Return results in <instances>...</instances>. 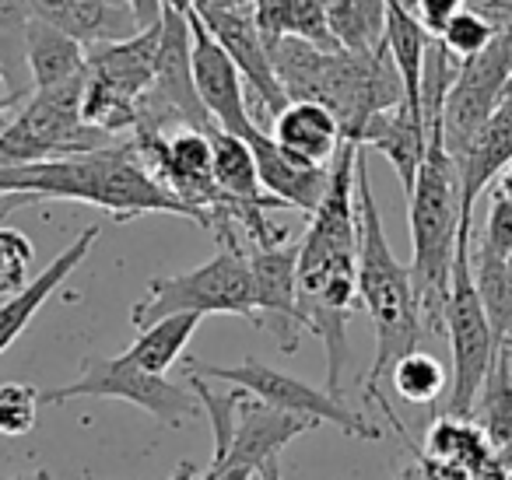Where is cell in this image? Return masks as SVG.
Instances as JSON below:
<instances>
[{
	"label": "cell",
	"instance_id": "obj_1",
	"mask_svg": "<svg viewBox=\"0 0 512 480\" xmlns=\"http://www.w3.org/2000/svg\"><path fill=\"white\" fill-rule=\"evenodd\" d=\"M39 200L92 204L120 225L141 214H176L204 228V218L193 207H186L151 176L134 141L106 144L67 158H46V162L0 165V214Z\"/></svg>",
	"mask_w": 512,
	"mask_h": 480
},
{
	"label": "cell",
	"instance_id": "obj_2",
	"mask_svg": "<svg viewBox=\"0 0 512 480\" xmlns=\"http://www.w3.org/2000/svg\"><path fill=\"white\" fill-rule=\"evenodd\" d=\"M355 204H358V302L376 326V358L365 375L369 396H379V379L393 372L400 358L418 351L421 340V309L414 295L411 267L393 256L383 232L376 197H372L369 162L365 148L358 151L355 169Z\"/></svg>",
	"mask_w": 512,
	"mask_h": 480
},
{
	"label": "cell",
	"instance_id": "obj_3",
	"mask_svg": "<svg viewBox=\"0 0 512 480\" xmlns=\"http://www.w3.org/2000/svg\"><path fill=\"white\" fill-rule=\"evenodd\" d=\"M407 221H411V281L421 323L435 333H446L449 277H453L460 225L467 218H463L460 165L442 141V123L428 130L425 162L407 197Z\"/></svg>",
	"mask_w": 512,
	"mask_h": 480
},
{
	"label": "cell",
	"instance_id": "obj_4",
	"mask_svg": "<svg viewBox=\"0 0 512 480\" xmlns=\"http://www.w3.org/2000/svg\"><path fill=\"white\" fill-rule=\"evenodd\" d=\"M221 249L197 270L162 274L148 281V295L130 309V323L148 330L151 323L179 312L193 316H246L253 319V274H249V249L242 246L232 221L218 225Z\"/></svg>",
	"mask_w": 512,
	"mask_h": 480
},
{
	"label": "cell",
	"instance_id": "obj_5",
	"mask_svg": "<svg viewBox=\"0 0 512 480\" xmlns=\"http://www.w3.org/2000/svg\"><path fill=\"white\" fill-rule=\"evenodd\" d=\"M470 235H474V221H463L446 298V337L449 354H453V386H449L446 417H453V421H467L474 414V403L481 396V386L488 379V368L498 351V337L491 330L488 309H484L481 291L474 284Z\"/></svg>",
	"mask_w": 512,
	"mask_h": 480
},
{
	"label": "cell",
	"instance_id": "obj_6",
	"mask_svg": "<svg viewBox=\"0 0 512 480\" xmlns=\"http://www.w3.org/2000/svg\"><path fill=\"white\" fill-rule=\"evenodd\" d=\"M162 25H148L120 43L88 46L85 123L99 134H134L141 102L155 85V57Z\"/></svg>",
	"mask_w": 512,
	"mask_h": 480
},
{
	"label": "cell",
	"instance_id": "obj_7",
	"mask_svg": "<svg viewBox=\"0 0 512 480\" xmlns=\"http://www.w3.org/2000/svg\"><path fill=\"white\" fill-rule=\"evenodd\" d=\"M88 67L43 92H32L22 113L0 134V165H29L106 148V134L85 123Z\"/></svg>",
	"mask_w": 512,
	"mask_h": 480
},
{
	"label": "cell",
	"instance_id": "obj_8",
	"mask_svg": "<svg viewBox=\"0 0 512 480\" xmlns=\"http://www.w3.org/2000/svg\"><path fill=\"white\" fill-rule=\"evenodd\" d=\"M78 396H99V400H127L134 407L148 410L155 421L169 424V428H183V424L204 417L197 393L179 382H169L165 375H151L144 368L130 365L123 354L116 358H88L85 372L67 386L43 389L46 407H60Z\"/></svg>",
	"mask_w": 512,
	"mask_h": 480
},
{
	"label": "cell",
	"instance_id": "obj_9",
	"mask_svg": "<svg viewBox=\"0 0 512 480\" xmlns=\"http://www.w3.org/2000/svg\"><path fill=\"white\" fill-rule=\"evenodd\" d=\"M186 372L200 375V379H218V382H228V386H239V389H246V393L260 396L264 403H271V407L288 410V414L306 417V421H316V424H334L344 435L362 438V442H379V438H383V431H379L369 417L344 407L341 396L309 386V382L295 379V375H288V372H278V368L264 365V361L253 358V354L242 358L239 365H228V368L190 361Z\"/></svg>",
	"mask_w": 512,
	"mask_h": 480
},
{
	"label": "cell",
	"instance_id": "obj_10",
	"mask_svg": "<svg viewBox=\"0 0 512 480\" xmlns=\"http://www.w3.org/2000/svg\"><path fill=\"white\" fill-rule=\"evenodd\" d=\"M512 78V22L498 25L495 39L477 57L463 60L453 88L442 106V141L449 155L460 158L474 134L505 102V85Z\"/></svg>",
	"mask_w": 512,
	"mask_h": 480
},
{
	"label": "cell",
	"instance_id": "obj_11",
	"mask_svg": "<svg viewBox=\"0 0 512 480\" xmlns=\"http://www.w3.org/2000/svg\"><path fill=\"white\" fill-rule=\"evenodd\" d=\"M162 36H158V57H155V85L141 102V120L137 130H162L165 123L179 120L190 130H211L204 102L193 85V43H190V18L162 8Z\"/></svg>",
	"mask_w": 512,
	"mask_h": 480
},
{
	"label": "cell",
	"instance_id": "obj_12",
	"mask_svg": "<svg viewBox=\"0 0 512 480\" xmlns=\"http://www.w3.org/2000/svg\"><path fill=\"white\" fill-rule=\"evenodd\" d=\"M193 11L221 43V50L232 57V64L239 67L242 81H246V99L256 102V116H267L271 123L278 120L288 109V95L274 74L271 50L260 39L249 0H221V4L218 0H197Z\"/></svg>",
	"mask_w": 512,
	"mask_h": 480
},
{
	"label": "cell",
	"instance_id": "obj_13",
	"mask_svg": "<svg viewBox=\"0 0 512 480\" xmlns=\"http://www.w3.org/2000/svg\"><path fill=\"white\" fill-rule=\"evenodd\" d=\"M253 274V323L278 344V351L295 354L306 333L299 305V242L256 249L249 246Z\"/></svg>",
	"mask_w": 512,
	"mask_h": 480
},
{
	"label": "cell",
	"instance_id": "obj_14",
	"mask_svg": "<svg viewBox=\"0 0 512 480\" xmlns=\"http://www.w3.org/2000/svg\"><path fill=\"white\" fill-rule=\"evenodd\" d=\"M190 43H193V85L204 102L207 116L218 130L235 134L246 141L253 134L256 120L249 116V99H246V81H242L239 67L232 64L218 39L207 32V25L200 22L197 11H190Z\"/></svg>",
	"mask_w": 512,
	"mask_h": 480
},
{
	"label": "cell",
	"instance_id": "obj_15",
	"mask_svg": "<svg viewBox=\"0 0 512 480\" xmlns=\"http://www.w3.org/2000/svg\"><path fill=\"white\" fill-rule=\"evenodd\" d=\"M316 421H306V417H295L288 410H278L271 403H264L260 396L246 393L242 389V400L235 407V428H232V442H228V452L221 463L207 466L211 473L225 470V466H242V470H253L260 477L267 463L281 456L292 438L313 431Z\"/></svg>",
	"mask_w": 512,
	"mask_h": 480
},
{
	"label": "cell",
	"instance_id": "obj_16",
	"mask_svg": "<svg viewBox=\"0 0 512 480\" xmlns=\"http://www.w3.org/2000/svg\"><path fill=\"white\" fill-rule=\"evenodd\" d=\"M256 158V172L260 183L271 197H278L288 211L313 214L320 207L323 193L330 186V165H306L295 155H288L267 130L253 127V134L246 137Z\"/></svg>",
	"mask_w": 512,
	"mask_h": 480
},
{
	"label": "cell",
	"instance_id": "obj_17",
	"mask_svg": "<svg viewBox=\"0 0 512 480\" xmlns=\"http://www.w3.org/2000/svg\"><path fill=\"white\" fill-rule=\"evenodd\" d=\"M32 18L57 25L81 46L120 43L141 32L127 0H29Z\"/></svg>",
	"mask_w": 512,
	"mask_h": 480
},
{
	"label": "cell",
	"instance_id": "obj_18",
	"mask_svg": "<svg viewBox=\"0 0 512 480\" xmlns=\"http://www.w3.org/2000/svg\"><path fill=\"white\" fill-rule=\"evenodd\" d=\"M95 242H99V225H88L85 232H81L78 239H74L71 246H67L64 253H60L57 260L43 270V274L32 277V284L22 291V295L8 298V302L0 305V354L8 351V347L15 344L25 330H29V323L36 319V312L43 309V305L50 302L53 291H57L60 284H64L67 277H71L74 270L88 260V253H92Z\"/></svg>",
	"mask_w": 512,
	"mask_h": 480
},
{
	"label": "cell",
	"instance_id": "obj_19",
	"mask_svg": "<svg viewBox=\"0 0 512 480\" xmlns=\"http://www.w3.org/2000/svg\"><path fill=\"white\" fill-rule=\"evenodd\" d=\"M460 186H463V218L474 221V204L498 176L512 165V99L491 113V120L474 134L460 158Z\"/></svg>",
	"mask_w": 512,
	"mask_h": 480
},
{
	"label": "cell",
	"instance_id": "obj_20",
	"mask_svg": "<svg viewBox=\"0 0 512 480\" xmlns=\"http://www.w3.org/2000/svg\"><path fill=\"white\" fill-rule=\"evenodd\" d=\"M358 144L379 151V155L393 165V172L400 176V186H404V193L411 197L414 183H418V169H421V162H425V151H428L425 120H421L418 113H411L407 102H400V106L372 116L369 127H365L362 137H358Z\"/></svg>",
	"mask_w": 512,
	"mask_h": 480
},
{
	"label": "cell",
	"instance_id": "obj_21",
	"mask_svg": "<svg viewBox=\"0 0 512 480\" xmlns=\"http://www.w3.org/2000/svg\"><path fill=\"white\" fill-rule=\"evenodd\" d=\"M271 137L306 165H330L344 144L341 123L320 102H288L285 113L271 123Z\"/></svg>",
	"mask_w": 512,
	"mask_h": 480
},
{
	"label": "cell",
	"instance_id": "obj_22",
	"mask_svg": "<svg viewBox=\"0 0 512 480\" xmlns=\"http://www.w3.org/2000/svg\"><path fill=\"white\" fill-rule=\"evenodd\" d=\"M432 32L418 22L407 0H386V50L397 67L400 81H404L407 109L421 116V78H425V57L432 46ZM425 120V116H421Z\"/></svg>",
	"mask_w": 512,
	"mask_h": 480
},
{
	"label": "cell",
	"instance_id": "obj_23",
	"mask_svg": "<svg viewBox=\"0 0 512 480\" xmlns=\"http://www.w3.org/2000/svg\"><path fill=\"white\" fill-rule=\"evenodd\" d=\"M25 64H29L32 92H43L60 81L74 78L85 71L88 46H81L78 39H71L67 32H60L57 25L43 22V18H29L25 22Z\"/></svg>",
	"mask_w": 512,
	"mask_h": 480
},
{
	"label": "cell",
	"instance_id": "obj_24",
	"mask_svg": "<svg viewBox=\"0 0 512 480\" xmlns=\"http://www.w3.org/2000/svg\"><path fill=\"white\" fill-rule=\"evenodd\" d=\"M200 319L204 316H193V312H179V316L158 319V323H151L148 330L137 333V340L123 351V358L151 375H165L179 361V354H183V347L190 344L193 333H197Z\"/></svg>",
	"mask_w": 512,
	"mask_h": 480
},
{
	"label": "cell",
	"instance_id": "obj_25",
	"mask_svg": "<svg viewBox=\"0 0 512 480\" xmlns=\"http://www.w3.org/2000/svg\"><path fill=\"white\" fill-rule=\"evenodd\" d=\"M474 410L481 414L484 438L498 452H509L512 449V347L509 344H498L495 361H491L488 379H484Z\"/></svg>",
	"mask_w": 512,
	"mask_h": 480
},
{
	"label": "cell",
	"instance_id": "obj_26",
	"mask_svg": "<svg viewBox=\"0 0 512 480\" xmlns=\"http://www.w3.org/2000/svg\"><path fill=\"white\" fill-rule=\"evenodd\" d=\"M327 22L341 50L376 53L386 36V0H327Z\"/></svg>",
	"mask_w": 512,
	"mask_h": 480
},
{
	"label": "cell",
	"instance_id": "obj_27",
	"mask_svg": "<svg viewBox=\"0 0 512 480\" xmlns=\"http://www.w3.org/2000/svg\"><path fill=\"white\" fill-rule=\"evenodd\" d=\"M393 379V389L404 396L407 403H432L442 396L446 389V368H442L439 358L432 354H421V351H411L407 358H400L390 372Z\"/></svg>",
	"mask_w": 512,
	"mask_h": 480
},
{
	"label": "cell",
	"instance_id": "obj_28",
	"mask_svg": "<svg viewBox=\"0 0 512 480\" xmlns=\"http://www.w3.org/2000/svg\"><path fill=\"white\" fill-rule=\"evenodd\" d=\"M32 260H36V246L29 235L18 228H0V298H15L29 288Z\"/></svg>",
	"mask_w": 512,
	"mask_h": 480
},
{
	"label": "cell",
	"instance_id": "obj_29",
	"mask_svg": "<svg viewBox=\"0 0 512 480\" xmlns=\"http://www.w3.org/2000/svg\"><path fill=\"white\" fill-rule=\"evenodd\" d=\"M39 407H43V389L29 386V382H4L0 386V435H29L39 421Z\"/></svg>",
	"mask_w": 512,
	"mask_h": 480
},
{
	"label": "cell",
	"instance_id": "obj_30",
	"mask_svg": "<svg viewBox=\"0 0 512 480\" xmlns=\"http://www.w3.org/2000/svg\"><path fill=\"white\" fill-rule=\"evenodd\" d=\"M435 39H439V43L463 64V60L477 57V53L495 39V25H491L484 15H477L474 8H463Z\"/></svg>",
	"mask_w": 512,
	"mask_h": 480
},
{
	"label": "cell",
	"instance_id": "obj_31",
	"mask_svg": "<svg viewBox=\"0 0 512 480\" xmlns=\"http://www.w3.org/2000/svg\"><path fill=\"white\" fill-rule=\"evenodd\" d=\"M288 36L306 39V43L320 46V50H341L330 32L327 22V4L323 0H288Z\"/></svg>",
	"mask_w": 512,
	"mask_h": 480
},
{
	"label": "cell",
	"instance_id": "obj_32",
	"mask_svg": "<svg viewBox=\"0 0 512 480\" xmlns=\"http://www.w3.org/2000/svg\"><path fill=\"white\" fill-rule=\"evenodd\" d=\"M477 253H488V256H495V260H509V253H512V200H505L498 190H491L488 225H484Z\"/></svg>",
	"mask_w": 512,
	"mask_h": 480
},
{
	"label": "cell",
	"instance_id": "obj_33",
	"mask_svg": "<svg viewBox=\"0 0 512 480\" xmlns=\"http://www.w3.org/2000/svg\"><path fill=\"white\" fill-rule=\"evenodd\" d=\"M463 11V0H414V15L432 36H439L449 22Z\"/></svg>",
	"mask_w": 512,
	"mask_h": 480
},
{
	"label": "cell",
	"instance_id": "obj_34",
	"mask_svg": "<svg viewBox=\"0 0 512 480\" xmlns=\"http://www.w3.org/2000/svg\"><path fill=\"white\" fill-rule=\"evenodd\" d=\"M32 92H25V88H11L8 95H0V134L15 123V116L22 113V106L29 102Z\"/></svg>",
	"mask_w": 512,
	"mask_h": 480
},
{
	"label": "cell",
	"instance_id": "obj_35",
	"mask_svg": "<svg viewBox=\"0 0 512 480\" xmlns=\"http://www.w3.org/2000/svg\"><path fill=\"white\" fill-rule=\"evenodd\" d=\"M127 4L137 15V25H141V29H148V25H155L158 18H162V0H127Z\"/></svg>",
	"mask_w": 512,
	"mask_h": 480
},
{
	"label": "cell",
	"instance_id": "obj_36",
	"mask_svg": "<svg viewBox=\"0 0 512 480\" xmlns=\"http://www.w3.org/2000/svg\"><path fill=\"white\" fill-rule=\"evenodd\" d=\"M204 477L207 480H256V473L253 470H242V466H225V470H218V473L204 470Z\"/></svg>",
	"mask_w": 512,
	"mask_h": 480
},
{
	"label": "cell",
	"instance_id": "obj_37",
	"mask_svg": "<svg viewBox=\"0 0 512 480\" xmlns=\"http://www.w3.org/2000/svg\"><path fill=\"white\" fill-rule=\"evenodd\" d=\"M193 4H197V0H162V8L176 11V15H190Z\"/></svg>",
	"mask_w": 512,
	"mask_h": 480
},
{
	"label": "cell",
	"instance_id": "obj_38",
	"mask_svg": "<svg viewBox=\"0 0 512 480\" xmlns=\"http://www.w3.org/2000/svg\"><path fill=\"white\" fill-rule=\"evenodd\" d=\"M197 477H200V470H197V466H193V463H179V470L172 473L169 480H197Z\"/></svg>",
	"mask_w": 512,
	"mask_h": 480
},
{
	"label": "cell",
	"instance_id": "obj_39",
	"mask_svg": "<svg viewBox=\"0 0 512 480\" xmlns=\"http://www.w3.org/2000/svg\"><path fill=\"white\" fill-rule=\"evenodd\" d=\"M498 193H502L505 200H512V165L498 176Z\"/></svg>",
	"mask_w": 512,
	"mask_h": 480
},
{
	"label": "cell",
	"instance_id": "obj_40",
	"mask_svg": "<svg viewBox=\"0 0 512 480\" xmlns=\"http://www.w3.org/2000/svg\"><path fill=\"white\" fill-rule=\"evenodd\" d=\"M256 480H281V470H278V459H274V463H267L264 470H260V477Z\"/></svg>",
	"mask_w": 512,
	"mask_h": 480
},
{
	"label": "cell",
	"instance_id": "obj_41",
	"mask_svg": "<svg viewBox=\"0 0 512 480\" xmlns=\"http://www.w3.org/2000/svg\"><path fill=\"white\" fill-rule=\"evenodd\" d=\"M0 81H11V74H8V64L0 60Z\"/></svg>",
	"mask_w": 512,
	"mask_h": 480
},
{
	"label": "cell",
	"instance_id": "obj_42",
	"mask_svg": "<svg viewBox=\"0 0 512 480\" xmlns=\"http://www.w3.org/2000/svg\"><path fill=\"white\" fill-rule=\"evenodd\" d=\"M505 99H512V78H509V85H505Z\"/></svg>",
	"mask_w": 512,
	"mask_h": 480
},
{
	"label": "cell",
	"instance_id": "obj_43",
	"mask_svg": "<svg viewBox=\"0 0 512 480\" xmlns=\"http://www.w3.org/2000/svg\"><path fill=\"white\" fill-rule=\"evenodd\" d=\"M32 480H50V477H46V473H36V477H32Z\"/></svg>",
	"mask_w": 512,
	"mask_h": 480
},
{
	"label": "cell",
	"instance_id": "obj_44",
	"mask_svg": "<svg viewBox=\"0 0 512 480\" xmlns=\"http://www.w3.org/2000/svg\"><path fill=\"white\" fill-rule=\"evenodd\" d=\"M11 480H32V477H11Z\"/></svg>",
	"mask_w": 512,
	"mask_h": 480
}]
</instances>
